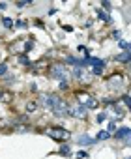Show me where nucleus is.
I'll return each mask as SVG.
<instances>
[{
	"mask_svg": "<svg viewBox=\"0 0 131 159\" xmlns=\"http://www.w3.org/2000/svg\"><path fill=\"white\" fill-rule=\"evenodd\" d=\"M68 114L71 116V118L84 120V118H86V114H88V111H86V107H84V105H81V103H75V105H71V107H68Z\"/></svg>",
	"mask_w": 131,
	"mask_h": 159,
	"instance_id": "obj_1",
	"label": "nucleus"
},
{
	"mask_svg": "<svg viewBox=\"0 0 131 159\" xmlns=\"http://www.w3.org/2000/svg\"><path fill=\"white\" fill-rule=\"evenodd\" d=\"M45 133L54 141H68L69 139V131L64 129V127H51V129H47Z\"/></svg>",
	"mask_w": 131,
	"mask_h": 159,
	"instance_id": "obj_2",
	"label": "nucleus"
},
{
	"mask_svg": "<svg viewBox=\"0 0 131 159\" xmlns=\"http://www.w3.org/2000/svg\"><path fill=\"white\" fill-rule=\"evenodd\" d=\"M52 79H56L60 82L68 81L69 73H68V69H66V66H62V64H54V66H52Z\"/></svg>",
	"mask_w": 131,
	"mask_h": 159,
	"instance_id": "obj_3",
	"label": "nucleus"
},
{
	"mask_svg": "<svg viewBox=\"0 0 131 159\" xmlns=\"http://www.w3.org/2000/svg\"><path fill=\"white\" fill-rule=\"evenodd\" d=\"M77 98H79V103L86 107V111L97 109V105H99V103H97V99H94L92 95H88V94H82V92H79V94H77Z\"/></svg>",
	"mask_w": 131,
	"mask_h": 159,
	"instance_id": "obj_4",
	"label": "nucleus"
},
{
	"mask_svg": "<svg viewBox=\"0 0 131 159\" xmlns=\"http://www.w3.org/2000/svg\"><path fill=\"white\" fill-rule=\"evenodd\" d=\"M68 107H69V105H68V103H66V101L60 98V95H58L51 111L54 112V116H66V114H68Z\"/></svg>",
	"mask_w": 131,
	"mask_h": 159,
	"instance_id": "obj_5",
	"label": "nucleus"
},
{
	"mask_svg": "<svg viewBox=\"0 0 131 159\" xmlns=\"http://www.w3.org/2000/svg\"><path fill=\"white\" fill-rule=\"evenodd\" d=\"M56 98H58L56 94H41V95H39V103H41V107H43V109H47V111H51V109H52V105H54V101H56Z\"/></svg>",
	"mask_w": 131,
	"mask_h": 159,
	"instance_id": "obj_6",
	"label": "nucleus"
},
{
	"mask_svg": "<svg viewBox=\"0 0 131 159\" xmlns=\"http://www.w3.org/2000/svg\"><path fill=\"white\" fill-rule=\"evenodd\" d=\"M109 86H111L113 90L116 88V90H122L124 88V79H122V75H118V73H116V75H113L111 79H109Z\"/></svg>",
	"mask_w": 131,
	"mask_h": 159,
	"instance_id": "obj_7",
	"label": "nucleus"
},
{
	"mask_svg": "<svg viewBox=\"0 0 131 159\" xmlns=\"http://www.w3.org/2000/svg\"><path fill=\"white\" fill-rule=\"evenodd\" d=\"M129 137H131L129 127H120V129L114 133V139H118V141H129Z\"/></svg>",
	"mask_w": 131,
	"mask_h": 159,
	"instance_id": "obj_8",
	"label": "nucleus"
},
{
	"mask_svg": "<svg viewBox=\"0 0 131 159\" xmlns=\"http://www.w3.org/2000/svg\"><path fill=\"white\" fill-rule=\"evenodd\" d=\"M96 142V139H92L90 135H81V137H77V144H81V146H92Z\"/></svg>",
	"mask_w": 131,
	"mask_h": 159,
	"instance_id": "obj_9",
	"label": "nucleus"
},
{
	"mask_svg": "<svg viewBox=\"0 0 131 159\" xmlns=\"http://www.w3.org/2000/svg\"><path fill=\"white\" fill-rule=\"evenodd\" d=\"M114 60H118V62H131V52L124 51V52H120V55H118Z\"/></svg>",
	"mask_w": 131,
	"mask_h": 159,
	"instance_id": "obj_10",
	"label": "nucleus"
},
{
	"mask_svg": "<svg viewBox=\"0 0 131 159\" xmlns=\"http://www.w3.org/2000/svg\"><path fill=\"white\" fill-rule=\"evenodd\" d=\"M96 13H97V17H99L101 21H105V23H111V17H109V13H105V12H101L99 8L96 9Z\"/></svg>",
	"mask_w": 131,
	"mask_h": 159,
	"instance_id": "obj_11",
	"label": "nucleus"
},
{
	"mask_svg": "<svg viewBox=\"0 0 131 159\" xmlns=\"http://www.w3.org/2000/svg\"><path fill=\"white\" fill-rule=\"evenodd\" d=\"M107 139H111V133L109 131H99L96 137V141H107Z\"/></svg>",
	"mask_w": 131,
	"mask_h": 159,
	"instance_id": "obj_12",
	"label": "nucleus"
},
{
	"mask_svg": "<svg viewBox=\"0 0 131 159\" xmlns=\"http://www.w3.org/2000/svg\"><path fill=\"white\" fill-rule=\"evenodd\" d=\"M21 66H30V58L26 55H19V60H17Z\"/></svg>",
	"mask_w": 131,
	"mask_h": 159,
	"instance_id": "obj_13",
	"label": "nucleus"
},
{
	"mask_svg": "<svg viewBox=\"0 0 131 159\" xmlns=\"http://www.w3.org/2000/svg\"><path fill=\"white\" fill-rule=\"evenodd\" d=\"M114 116L120 120V118H124V109L120 107V105H114Z\"/></svg>",
	"mask_w": 131,
	"mask_h": 159,
	"instance_id": "obj_14",
	"label": "nucleus"
},
{
	"mask_svg": "<svg viewBox=\"0 0 131 159\" xmlns=\"http://www.w3.org/2000/svg\"><path fill=\"white\" fill-rule=\"evenodd\" d=\"M36 109H38V103H36V101H30V103L26 105V111H28V112H34Z\"/></svg>",
	"mask_w": 131,
	"mask_h": 159,
	"instance_id": "obj_15",
	"label": "nucleus"
},
{
	"mask_svg": "<svg viewBox=\"0 0 131 159\" xmlns=\"http://www.w3.org/2000/svg\"><path fill=\"white\" fill-rule=\"evenodd\" d=\"M2 25H4L6 28H12V26H13V21L9 19V17H4V19H2Z\"/></svg>",
	"mask_w": 131,
	"mask_h": 159,
	"instance_id": "obj_16",
	"label": "nucleus"
},
{
	"mask_svg": "<svg viewBox=\"0 0 131 159\" xmlns=\"http://www.w3.org/2000/svg\"><path fill=\"white\" fill-rule=\"evenodd\" d=\"M58 154H60V155H71V150H69V146H62Z\"/></svg>",
	"mask_w": 131,
	"mask_h": 159,
	"instance_id": "obj_17",
	"label": "nucleus"
},
{
	"mask_svg": "<svg viewBox=\"0 0 131 159\" xmlns=\"http://www.w3.org/2000/svg\"><path fill=\"white\" fill-rule=\"evenodd\" d=\"M105 118H107V114H105V112H99V114L96 116V122H97V124H101V122H105Z\"/></svg>",
	"mask_w": 131,
	"mask_h": 159,
	"instance_id": "obj_18",
	"label": "nucleus"
},
{
	"mask_svg": "<svg viewBox=\"0 0 131 159\" xmlns=\"http://www.w3.org/2000/svg\"><path fill=\"white\" fill-rule=\"evenodd\" d=\"M6 73H8V66H6V64H0V77L6 75Z\"/></svg>",
	"mask_w": 131,
	"mask_h": 159,
	"instance_id": "obj_19",
	"label": "nucleus"
},
{
	"mask_svg": "<svg viewBox=\"0 0 131 159\" xmlns=\"http://www.w3.org/2000/svg\"><path fill=\"white\" fill-rule=\"evenodd\" d=\"M0 99H2V101H9V99H12V95H9V94H2V92H0Z\"/></svg>",
	"mask_w": 131,
	"mask_h": 159,
	"instance_id": "obj_20",
	"label": "nucleus"
},
{
	"mask_svg": "<svg viewBox=\"0 0 131 159\" xmlns=\"http://www.w3.org/2000/svg\"><path fill=\"white\" fill-rule=\"evenodd\" d=\"M124 103L127 105V109L131 111V98H129V95H124Z\"/></svg>",
	"mask_w": 131,
	"mask_h": 159,
	"instance_id": "obj_21",
	"label": "nucleus"
},
{
	"mask_svg": "<svg viewBox=\"0 0 131 159\" xmlns=\"http://www.w3.org/2000/svg\"><path fill=\"white\" fill-rule=\"evenodd\" d=\"M101 71H103V68H94V69H92L94 75H101Z\"/></svg>",
	"mask_w": 131,
	"mask_h": 159,
	"instance_id": "obj_22",
	"label": "nucleus"
},
{
	"mask_svg": "<svg viewBox=\"0 0 131 159\" xmlns=\"http://www.w3.org/2000/svg\"><path fill=\"white\" fill-rule=\"evenodd\" d=\"M120 49H124V51H127V41H120Z\"/></svg>",
	"mask_w": 131,
	"mask_h": 159,
	"instance_id": "obj_23",
	"label": "nucleus"
},
{
	"mask_svg": "<svg viewBox=\"0 0 131 159\" xmlns=\"http://www.w3.org/2000/svg\"><path fill=\"white\" fill-rule=\"evenodd\" d=\"M120 36H122V32H120V30L113 32V38H114V39H120Z\"/></svg>",
	"mask_w": 131,
	"mask_h": 159,
	"instance_id": "obj_24",
	"label": "nucleus"
},
{
	"mask_svg": "<svg viewBox=\"0 0 131 159\" xmlns=\"http://www.w3.org/2000/svg\"><path fill=\"white\" fill-rule=\"evenodd\" d=\"M114 127H116V125H114V122H111V124H109V133H111V131H114Z\"/></svg>",
	"mask_w": 131,
	"mask_h": 159,
	"instance_id": "obj_25",
	"label": "nucleus"
},
{
	"mask_svg": "<svg viewBox=\"0 0 131 159\" xmlns=\"http://www.w3.org/2000/svg\"><path fill=\"white\" fill-rule=\"evenodd\" d=\"M129 159H131V157H129Z\"/></svg>",
	"mask_w": 131,
	"mask_h": 159,
	"instance_id": "obj_26",
	"label": "nucleus"
}]
</instances>
